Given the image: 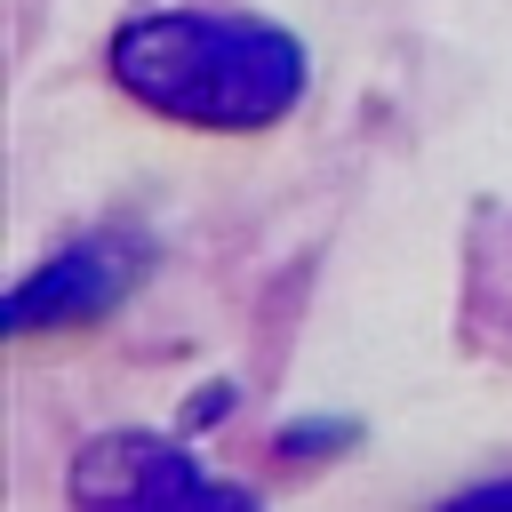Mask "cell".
<instances>
[{
  "mask_svg": "<svg viewBox=\"0 0 512 512\" xmlns=\"http://www.w3.org/2000/svg\"><path fill=\"white\" fill-rule=\"evenodd\" d=\"M456 512H512V488H488V496H464Z\"/></svg>",
  "mask_w": 512,
  "mask_h": 512,
  "instance_id": "1",
  "label": "cell"
}]
</instances>
